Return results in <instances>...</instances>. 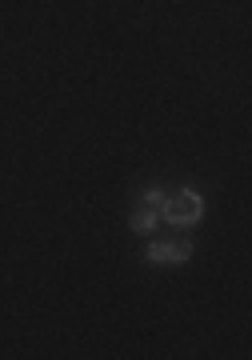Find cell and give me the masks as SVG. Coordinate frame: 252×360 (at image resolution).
<instances>
[{"label":"cell","mask_w":252,"mask_h":360,"mask_svg":"<svg viewBox=\"0 0 252 360\" xmlns=\"http://www.w3.org/2000/svg\"><path fill=\"white\" fill-rule=\"evenodd\" d=\"M160 220H168L172 229H196L204 220V196L196 188H177V193H168V205H164Z\"/></svg>","instance_id":"cell-1"},{"label":"cell","mask_w":252,"mask_h":360,"mask_svg":"<svg viewBox=\"0 0 252 360\" xmlns=\"http://www.w3.org/2000/svg\"><path fill=\"white\" fill-rule=\"evenodd\" d=\"M196 245H192L189 236H172V240H152L144 248V264L152 269H177V264H189Z\"/></svg>","instance_id":"cell-2"},{"label":"cell","mask_w":252,"mask_h":360,"mask_svg":"<svg viewBox=\"0 0 252 360\" xmlns=\"http://www.w3.org/2000/svg\"><path fill=\"white\" fill-rule=\"evenodd\" d=\"M160 224H164L160 212H156V208H149V205H137V208H132V217H128V229L137 232V236H152Z\"/></svg>","instance_id":"cell-3"},{"label":"cell","mask_w":252,"mask_h":360,"mask_svg":"<svg viewBox=\"0 0 252 360\" xmlns=\"http://www.w3.org/2000/svg\"><path fill=\"white\" fill-rule=\"evenodd\" d=\"M168 193H172V188H164V184H144V188H140V196H137V205H149V208H156V212H164Z\"/></svg>","instance_id":"cell-4"}]
</instances>
